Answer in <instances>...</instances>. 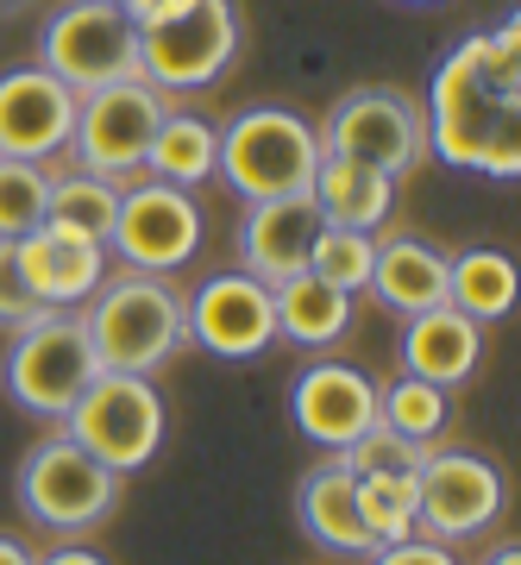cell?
<instances>
[{"label":"cell","mask_w":521,"mask_h":565,"mask_svg":"<svg viewBox=\"0 0 521 565\" xmlns=\"http://www.w3.org/2000/svg\"><path fill=\"white\" fill-rule=\"evenodd\" d=\"M13 258H20V277L32 289L39 308H82L107 277V245L70 239L57 226H32L13 239Z\"/></svg>","instance_id":"e0dca14e"},{"label":"cell","mask_w":521,"mask_h":565,"mask_svg":"<svg viewBox=\"0 0 521 565\" xmlns=\"http://www.w3.org/2000/svg\"><path fill=\"white\" fill-rule=\"evenodd\" d=\"M321 151L371 163L383 177H415L427 163V114L402 88H359L321 126Z\"/></svg>","instance_id":"30bf717a"},{"label":"cell","mask_w":521,"mask_h":565,"mask_svg":"<svg viewBox=\"0 0 521 565\" xmlns=\"http://www.w3.org/2000/svg\"><path fill=\"white\" fill-rule=\"evenodd\" d=\"M308 202L321 214V226H340V233H378L396 207V177H383L371 163L333 158L321 151V170L308 182Z\"/></svg>","instance_id":"ffe728a7"},{"label":"cell","mask_w":521,"mask_h":565,"mask_svg":"<svg viewBox=\"0 0 521 565\" xmlns=\"http://www.w3.org/2000/svg\"><path fill=\"white\" fill-rule=\"evenodd\" d=\"M315 233H321V214L308 195H283V202H252L240 221V270L258 277L264 289L301 277L308 270V252H315Z\"/></svg>","instance_id":"2e32d148"},{"label":"cell","mask_w":521,"mask_h":565,"mask_svg":"<svg viewBox=\"0 0 521 565\" xmlns=\"http://www.w3.org/2000/svg\"><path fill=\"white\" fill-rule=\"evenodd\" d=\"M163 114H170V95H158L139 76L76 95V126H70L76 170H95L107 182H132L145 170V151L158 139Z\"/></svg>","instance_id":"8992f818"},{"label":"cell","mask_w":521,"mask_h":565,"mask_svg":"<svg viewBox=\"0 0 521 565\" xmlns=\"http://www.w3.org/2000/svg\"><path fill=\"white\" fill-rule=\"evenodd\" d=\"M364 289H378V302L396 308L402 321L427 315V308L446 302V252L427 239H383Z\"/></svg>","instance_id":"44dd1931"},{"label":"cell","mask_w":521,"mask_h":565,"mask_svg":"<svg viewBox=\"0 0 521 565\" xmlns=\"http://www.w3.org/2000/svg\"><path fill=\"white\" fill-rule=\"evenodd\" d=\"M114 214H120V182L95 177V170H63V177H51V207H44V226H57V233H70V239L107 245Z\"/></svg>","instance_id":"d4e9b609"},{"label":"cell","mask_w":521,"mask_h":565,"mask_svg":"<svg viewBox=\"0 0 521 565\" xmlns=\"http://www.w3.org/2000/svg\"><path fill=\"white\" fill-rule=\"evenodd\" d=\"M39 63L70 95H88L139 76V32L120 13V0H63L39 32Z\"/></svg>","instance_id":"52a82bcc"},{"label":"cell","mask_w":521,"mask_h":565,"mask_svg":"<svg viewBox=\"0 0 521 565\" xmlns=\"http://www.w3.org/2000/svg\"><path fill=\"white\" fill-rule=\"evenodd\" d=\"M483 565H521V553H515V546H497V553H490Z\"/></svg>","instance_id":"d590c367"},{"label":"cell","mask_w":521,"mask_h":565,"mask_svg":"<svg viewBox=\"0 0 521 565\" xmlns=\"http://www.w3.org/2000/svg\"><path fill=\"white\" fill-rule=\"evenodd\" d=\"M163 396L151 377L132 371H100L95 384L76 396V408L63 415V440H76L88 459H100L114 478L145 471L163 446Z\"/></svg>","instance_id":"5b68a950"},{"label":"cell","mask_w":521,"mask_h":565,"mask_svg":"<svg viewBox=\"0 0 521 565\" xmlns=\"http://www.w3.org/2000/svg\"><path fill=\"white\" fill-rule=\"evenodd\" d=\"M270 308H277L283 340L308 345V352H327V345L345 340V327H352V296L333 289V282H321L315 270L277 282V289H270Z\"/></svg>","instance_id":"7402d4cb"},{"label":"cell","mask_w":521,"mask_h":565,"mask_svg":"<svg viewBox=\"0 0 521 565\" xmlns=\"http://www.w3.org/2000/svg\"><path fill=\"white\" fill-rule=\"evenodd\" d=\"M289 422H296L301 440L327 446V452H345V446L378 427V384L364 377L359 364L340 359H315L296 371L289 384Z\"/></svg>","instance_id":"5bb4252c"},{"label":"cell","mask_w":521,"mask_h":565,"mask_svg":"<svg viewBox=\"0 0 521 565\" xmlns=\"http://www.w3.org/2000/svg\"><path fill=\"white\" fill-rule=\"evenodd\" d=\"M427 452L434 446H422V440H402V434H390V427H371V434H359V440L345 446V452H333V459L352 471V478H415L427 465Z\"/></svg>","instance_id":"f1b7e54d"},{"label":"cell","mask_w":521,"mask_h":565,"mask_svg":"<svg viewBox=\"0 0 521 565\" xmlns=\"http://www.w3.org/2000/svg\"><path fill=\"white\" fill-rule=\"evenodd\" d=\"M107 252L120 258V270H151V277H177L182 264L201 252V207L189 189L170 182H132L120 189V214L107 233Z\"/></svg>","instance_id":"8fae6325"},{"label":"cell","mask_w":521,"mask_h":565,"mask_svg":"<svg viewBox=\"0 0 521 565\" xmlns=\"http://www.w3.org/2000/svg\"><path fill=\"white\" fill-rule=\"evenodd\" d=\"M240 57V13L233 0H189L182 13L139 32V82L158 95H195Z\"/></svg>","instance_id":"9c48e42d"},{"label":"cell","mask_w":521,"mask_h":565,"mask_svg":"<svg viewBox=\"0 0 521 565\" xmlns=\"http://www.w3.org/2000/svg\"><path fill=\"white\" fill-rule=\"evenodd\" d=\"M315 170H321V132L289 107H245L221 132L214 177H226V189H240L245 202L308 195Z\"/></svg>","instance_id":"277c9868"},{"label":"cell","mask_w":521,"mask_h":565,"mask_svg":"<svg viewBox=\"0 0 521 565\" xmlns=\"http://www.w3.org/2000/svg\"><path fill=\"white\" fill-rule=\"evenodd\" d=\"M32 565H107L95 553V546H57V553H44V559H32Z\"/></svg>","instance_id":"836d02e7"},{"label":"cell","mask_w":521,"mask_h":565,"mask_svg":"<svg viewBox=\"0 0 521 565\" xmlns=\"http://www.w3.org/2000/svg\"><path fill=\"white\" fill-rule=\"evenodd\" d=\"M70 126H76V95L44 63L0 76V158H57V151H70Z\"/></svg>","instance_id":"9a60e30c"},{"label":"cell","mask_w":521,"mask_h":565,"mask_svg":"<svg viewBox=\"0 0 521 565\" xmlns=\"http://www.w3.org/2000/svg\"><path fill=\"white\" fill-rule=\"evenodd\" d=\"M25 0H0V20H7V13H20Z\"/></svg>","instance_id":"8d00e7d4"},{"label":"cell","mask_w":521,"mask_h":565,"mask_svg":"<svg viewBox=\"0 0 521 565\" xmlns=\"http://www.w3.org/2000/svg\"><path fill=\"white\" fill-rule=\"evenodd\" d=\"M189 0H120V13L132 20V32H145V25H158V20H170V13H182Z\"/></svg>","instance_id":"d6a6232c"},{"label":"cell","mask_w":521,"mask_h":565,"mask_svg":"<svg viewBox=\"0 0 521 565\" xmlns=\"http://www.w3.org/2000/svg\"><path fill=\"white\" fill-rule=\"evenodd\" d=\"M296 522H301L308 541L327 546V553H340V559H371V553H378L371 534H364V522H359V478H352L333 452H327V465H315V471L301 478Z\"/></svg>","instance_id":"d6986e66"},{"label":"cell","mask_w":521,"mask_h":565,"mask_svg":"<svg viewBox=\"0 0 521 565\" xmlns=\"http://www.w3.org/2000/svg\"><path fill=\"white\" fill-rule=\"evenodd\" d=\"M20 509L51 534H88L120 509V478L88 459L76 440H39L20 465Z\"/></svg>","instance_id":"ba28073f"},{"label":"cell","mask_w":521,"mask_h":565,"mask_svg":"<svg viewBox=\"0 0 521 565\" xmlns=\"http://www.w3.org/2000/svg\"><path fill=\"white\" fill-rule=\"evenodd\" d=\"M515 107H521V32L515 13H502L490 32L446 51V63L427 82V151L453 170L509 182L521 170Z\"/></svg>","instance_id":"6da1fadb"},{"label":"cell","mask_w":521,"mask_h":565,"mask_svg":"<svg viewBox=\"0 0 521 565\" xmlns=\"http://www.w3.org/2000/svg\"><path fill=\"white\" fill-rule=\"evenodd\" d=\"M214 163H221V132L201 120V114H163L158 139L145 151V177L151 182H170V189H195V182L214 177Z\"/></svg>","instance_id":"cb8c5ba5"},{"label":"cell","mask_w":521,"mask_h":565,"mask_svg":"<svg viewBox=\"0 0 521 565\" xmlns=\"http://www.w3.org/2000/svg\"><path fill=\"white\" fill-rule=\"evenodd\" d=\"M182 315H189V345L214 352L226 364L258 359L264 345L277 340V308H270V289L245 270H221L208 277L195 296H182Z\"/></svg>","instance_id":"4fadbf2b"},{"label":"cell","mask_w":521,"mask_h":565,"mask_svg":"<svg viewBox=\"0 0 521 565\" xmlns=\"http://www.w3.org/2000/svg\"><path fill=\"white\" fill-rule=\"evenodd\" d=\"M502 503L509 484L478 452H427V465L415 471V522L427 541H471L502 515Z\"/></svg>","instance_id":"7c38bea8"},{"label":"cell","mask_w":521,"mask_h":565,"mask_svg":"<svg viewBox=\"0 0 521 565\" xmlns=\"http://www.w3.org/2000/svg\"><path fill=\"white\" fill-rule=\"evenodd\" d=\"M359 522L371 534V546L415 541V478H359Z\"/></svg>","instance_id":"4316f807"},{"label":"cell","mask_w":521,"mask_h":565,"mask_svg":"<svg viewBox=\"0 0 521 565\" xmlns=\"http://www.w3.org/2000/svg\"><path fill=\"white\" fill-rule=\"evenodd\" d=\"M95 377H100V359H95V345H88L82 308H39L25 327H13L0 384H7V396H13L25 415L63 422Z\"/></svg>","instance_id":"3957f363"},{"label":"cell","mask_w":521,"mask_h":565,"mask_svg":"<svg viewBox=\"0 0 521 565\" xmlns=\"http://www.w3.org/2000/svg\"><path fill=\"white\" fill-rule=\"evenodd\" d=\"M396 359H402V377H415V384L459 390L483 364V327L471 315H459L453 302H440V308H427V315L402 321Z\"/></svg>","instance_id":"ac0fdd59"},{"label":"cell","mask_w":521,"mask_h":565,"mask_svg":"<svg viewBox=\"0 0 521 565\" xmlns=\"http://www.w3.org/2000/svg\"><path fill=\"white\" fill-rule=\"evenodd\" d=\"M82 327H88L100 371H132V377L163 371L189 345V315H182L177 282L151 277V270L100 277V289L82 308Z\"/></svg>","instance_id":"7a4b0ae2"},{"label":"cell","mask_w":521,"mask_h":565,"mask_svg":"<svg viewBox=\"0 0 521 565\" xmlns=\"http://www.w3.org/2000/svg\"><path fill=\"white\" fill-rule=\"evenodd\" d=\"M32 315H39V302H32V289H25V277H20L13 239H0V327H25Z\"/></svg>","instance_id":"4dcf8cb0"},{"label":"cell","mask_w":521,"mask_h":565,"mask_svg":"<svg viewBox=\"0 0 521 565\" xmlns=\"http://www.w3.org/2000/svg\"><path fill=\"white\" fill-rule=\"evenodd\" d=\"M402 7H434V0H402Z\"/></svg>","instance_id":"74e56055"},{"label":"cell","mask_w":521,"mask_h":565,"mask_svg":"<svg viewBox=\"0 0 521 565\" xmlns=\"http://www.w3.org/2000/svg\"><path fill=\"white\" fill-rule=\"evenodd\" d=\"M446 302L471 315L478 327L502 321L515 308V258L497 245H471L459 258H446Z\"/></svg>","instance_id":"603a6c76"},{"label":"cell","mask_w":521,"mask_h":565,"mask_svg":"<svg viewBox=\"0 0 521 565\" xmlns=\"http://www.w3.org/2000/svg\"><path fill=\"white\" fill-rule=\"evenodd\" d=\"M446 415H453V403H446V390H434V384L396 377V384L378 390V422L390 427V434H402V440L434 446L440 440V427H446Z\"/></svg>","instance_id":"484cf974"},{"label":"cell","mask_w":521,"mask_h":565,"mask_svg":"<svg viewBox=\"0 0 521 565\" xmlns=\"http://www.w3.org/2000/svg\"><path fill=\"white\" fill-rule=\"evenodd\" d=\"M0 565H32V553H25L20 541H7V534H0Z\"/></svg>","instance_id":"e575fe53"},{"label":"cell","mask_w":521,"mask_h":565,"mask_svg":"<svg viewBox=\"0 0 521 565\" xmlns=\"http://www.w3.org/2000/svg\"><path fill=\"white\" fill-rule=\"evenodd\" d=\"M371 258H378V239L371 233H340V226H321L315 233V252H308V270L345 296H359L371 282Z\"/></svg>","instance_id":"f546056e"},{"label":"cell","mask_w":521,"mask_h":565,"mask_svg":"<svg viewBox=\"0 0 521 565\" xmlns=\"http://www.w3.org/2000/svg\"><path fill=\"white\" fill-rule=\"evenodd\" d=\"M371 565H459V559H453V546H446V541H427V534H415V541L378 546V553H371Z\"/></svg>","instance_id":"1f68e13d"},{"label":"cell","mask_w":521,"mask_h":565,"mask_svg":"<svg viewBox=\"0 0 521 565\" xmlns=\"http://www.w3.org/2000/svg\"><path fill=\"white\" fill-rule=\"evenodd\" d=\"M44 207H51V170L0 158V239H20V233L44 226Z\"/></svg>","instance_id":"83f0119b"}]
</instances>
